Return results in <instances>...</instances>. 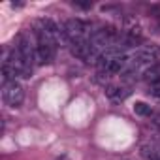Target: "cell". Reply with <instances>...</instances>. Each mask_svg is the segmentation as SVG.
<instances>
[{
    "label": "cell",
    "mask_w": 160,
    "mask_h": 160,
    "mask_svg": "<svg viewBox=\"0 0 160 160\" xmlns=\"http://www.w3.org/2000/svg\"><path fill=\"white\" fill-rule=\"evenodd\" d=\"M2 98L10 108H19L25 100V89L23 85L17 81H10V83H2Z\"/></svg>",
    "instance_id": "3957f363"
},
{
    "label": "cell",
    "mask_w": 160,
    "mask_h": 160,
    "mask_svg": "<svg viewBox=\"0 0 160 160\" xmlns=\"http://www.w3.org/2000/svg\"><path fill=\"white\" fill-rule=\"evenodd\" d=\"M64 32H66V38H68V45H72V43H85L92 36L91 27L85 21H81V19H68L64 23Z\"/></svg>",
    "instance_id": "6da1fadb"
},
{
    "label": "cell",
    "mask_w": 160,
    "mask_h": 160,
    "mask_svg": "<svg viewBox=\"0 0 160 160\" xmlns=\"http://www.w3.org/2000/svg\"><path fill=\"white\" fill-rule=\"evenodd\" d=\"M106 94L113 102H122L132 94V91H130V87H124V85H111L106 89Z\"/></svg>",
    "instance_id": "277c9868"
},
{
    "label": "cell",
    "mask_w": 160,
    "mask_h": 160,
    "mask_svg": "<svg viewBox=\"0 0 160 160\" xmlns=\"http://www.w3.org/2000/svg\"><path fill=\"white\" fill-rule=\"evenodd\" d=\"M34 38H36V62L38 64H51L55 58V45L40 32L34 30Z\"/></svg>",
    "instance_id": "7a4b0ae2"
},
{
    "label": "cell",
    "mask_w": 160,
    "mask_h": 160,
    "mask_svg": "<svg viewBox=\"0 0 160 160\" xmlns=\"http://www.w3.org/2000/svg\"><path fill=\"white\" fill-rule=\"evenodd\" d=\"M73 6L83 8V10H91V8H92V4H91V2H73Z\"/></svg>",
    "instance_id": "ba28073f"
},
{
    "label": "cell",
    "mask_w": 160,
    "mask_h": 160,
    "mask_svg": "<svg viewBox=\"0 0 160 160\" xmlns=\"http://www.w3.org/2000/svg\"><path fill=\"white\" fill-rule=\"evenodd\" d=\"M134 113L139 115V117H149L152 113V108L149 104H145V102H136L134 104Z\"/></svg>",
    "instance_id": "52a82bcc"
},
{
    "label": "cell",
    "mask_w": 160,
    "mask_h": 160,
    "mask_svg": "<svg viewBox=\"0 0 160 160\" xmlns=\"http://www.w3.org/2000/svg\"><path fill=\"white\" fill-rule=\"evenodd\" d=\"M143 79L151 85H160V62H154L149 68H145L143 70Z\"/></svg>",
    "instance_id": "5b68a950"
},
{
    "label": "cell",
    "mask_w": 160,
    "mask_h": 160,
    "mask_svg": "<svg viewBox=\"0 0 160 160\" xmlns=\"http://www.w3.org/2000/svg\"><path fill=\"white\" fill-rule=\"evenodd\" d=\"M158 27H160V21H158Z\"/></svg>",
    "instance_id": "30bf717a"
},
{
    "label": "cell",
    "mask_w": 160,
    "mask_h": 160,
    "mask_svg": "<svg viewBox=\"0 0 160 160\" xmlns=\"http://www.w3.org/2000/svg\"><path fill=\"white\" fill-rule=\"evenodd\" d=\"M141 156L145 160H160V147L145 145V147H141Z\"/></svg>",
    "instance_id": "8992f818"
},
{
    "label": "cell",
    "mask_w": 160,
    "mask_h": 160,
    "mask_svg": "<svg viewBox=\"0 0 160 160\" xmlns=\"http://www.w3.org/2000/svg\"><path fill=\"white\" fill-rule=\"evenodd\" d=\"M151 94H152L154 98H160V85H158L156 89H152V91H151Z\"/></svg>",
    "instance_id": "9c48e42d"
}]
</instances>
